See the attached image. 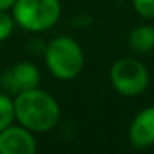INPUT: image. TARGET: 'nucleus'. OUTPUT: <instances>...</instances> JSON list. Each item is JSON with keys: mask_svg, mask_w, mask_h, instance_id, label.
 <instances>
[{"mask_svg": "<svg viewBox=\"0 0 154 154\" xmlns=\"http://www.w3.org/2000/svg\"><path fill=\"white\" fill-rule=\"evenodd\" d=\"M15 121L32 133H48L58 124L61 108L55 96L42 88L15 94Z\"/></svg>", "mask_w": 154, "mask_h": 154, "instance_id": "nucleus-1", "label": "nucleus"}, {"mask_svg": "<svg viewBox=\"0 0 154 154\" xmlns=\"http://www.w3.org/2000/svg\"><path fill=\"white\" fill-rule=\"evenodd\" d=\"M38 149L35 133L12 123L0 131V154H35Z\"/></svg>", "mask_w": 154, "mask_h": 154, "instance_id": "nucleus-5", "label": "nucleus"}, {"mask_svg": "<svg viewBox=\"0 0 154 154\" xmlns=\"http://www.w3.org/2000/svg\"><path fill=\"white\" fill-rule=\"evenodd\" d=\"M10 12L15 25L32 33H42L58 23L61 4L60 0H15Z\"/></svg>", "mask_w": 154, "mask_h": 154, "instance_id": "nucleus-3", "label": "nucleus"}, {"mask_svg": "<svg viewBox=\"0 0 154 154\" xmlns=\"http://www.w3.org/2000/svg\"><path fill=\"white\" fill-rule=\"evenodd\" d=\"M128 137L134 149H147L154 146V106L144 108L133 118Z\"/></svg>", "mask_w": 154, "mask_h": 154, "instance_id": "nucleus-7", "label": "nucleus"}, {"mask_svg": "<svg viewBox=\"0 0 154 154\" xmlns=\"http://www.w3.org/2000/svg\"><path fill=\"white\" fill-rule=\"evenodd\" d=\"M14 4L15 0H0V10H10Z\"/></svg>", "mask_w": 154, "mask_h": 154, "instance_id": "nucleus-12", "label": "nucleus"}, {"mask_svg": "<svg viewBox=\"0 0 154 154\" xmlns=\"http://www.w3.org/2000/svg\"><path fill=\"white\" fill-rule=\"evenodd\" d=\"M45 65L53 78L60 81H71L83 71V48L71 37H55L45 47Z\"/></svg>", "mask_w": 154, "mask_h": 154, "instance_id": "nucleus-2", "label": "nucleus"}, {"mask_svg": "<svg viewBox=\"0 0 154 154\" xmlns=\"http://www.w3.org/2000/svg\"><path fill=\"white\" fill-rule=\"evenodd\" d=\"M149 71L146 65L133 57L116 60L109 68V83L118 94L126 98H136L149 86Z\"/></svg>", "mask_w": 154, "mask_h": 154, "instance_id": "nucleus-4", "label": "nucleus"}, {"mask_svg": "<svg viewBox=\"0 0 154 154\" xmlns=\"http://www.w3.org/2000/svg\"><path fill=\"white\" fill-rule=\"evenodd\" d=\"M15 123V103L8 93H0V131Z\"/></svg>", "mask_w": 154, "mask_h": 154, "instance_id": "nucleus-9", "label": "nucleus"}, {"mask_svg": "<svg viewBox=\"0 0 154 154\" xmlns=\"http://www.w3.org/2000/svg\"><path fill=\"white\" fill-rule=\"evenodd\" d=\"M42 81V75L40 70L35 63L32 61H18L17 65L7 70L2 76V83L4 86L8 90V93L12 94H18L22 91H28L33 88L40 86Z\"/></svg>", "mask_w": 154, "mask_h": 154, "instance_id": "nucleus-6", "label": "nucleus"}, {"mask_svg": "<svg viewBox=\"0 0 154 154\" xmlns=\"http://www.w3.org/2000/svg\"><path fill=\"white\" fill-rule=\"evenodd\" d=\"M15 28V20L10 10H0V43L12 37Z\"/></svg>", "mask_w": 154, "mask_h": 154, "instance_id": "nucleus-10", "label": "nucleus"}, {"mask_svg": "<svg viewBox=\"0 0 154 154\" xmlns=\"http://www.w3.org/2000/svg\"><path fill=\"white\" fill-rule=\"evenodd\" d=\"M131 51L137 55H146L154 51V25H139L133 28L128 37Z\"/></svg>", "mask_w": 154, "mask_h": 154, "instance_id": "nucleus-8", "label": "nucleus"}, {"mask_svg": "<svg viewBox=\"0 0 154 154\" xmlns=\"http://www.w3.org/2000/svg\"><path fill=\"white\" fill-rule=\"evenodd\" d=\"M136 15L144 20H154V0H133Z\"/></svg>", "mask_w": 154, "mask_h": 154, "instance_id": "nucleus-11", "label": "nucleus"}]
</instances>
